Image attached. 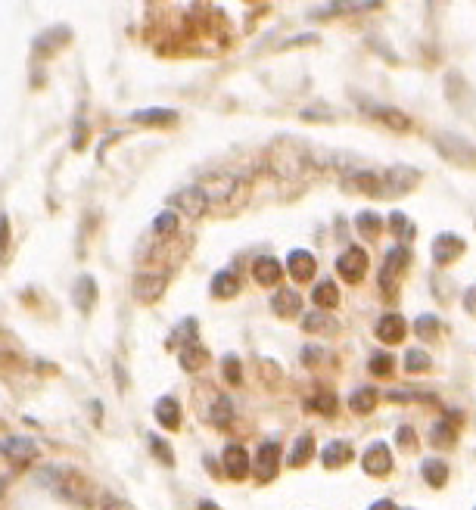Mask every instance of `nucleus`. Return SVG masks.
<instances>
[{
    "label": "nucleus",
    "mask_w": 476,
    "mask_h": 510,
    "mask_svg": "<svg viewBox=\"0 0 476 510\" xmlns=\"http://www.w3.org/2000/svg\"><path fill=\"white\" fill-rule=\"evenodd\" d=\"M153 414H156V420H159V427L162 429H178L181 427V405H178L171 395H162V398L156 401Z\"/></svg>",
    "instance_id": "18"
},
{
    "label": "nucleus",
    "mask_w": 476,
    "mask_h": 510,
    "mask_svg": "<svg viewBox=\"0 0 476 510\" xmlns=\"http://www.w3.org/2000/svg\"><path fill=\"white\" fill-rule=\"evenodd\" d=\"M187 342H197V321L187 318L181 327H175V333L168 336V349H184Z\"/></svg>",
    "instance_id": "32"
},
{
    "label": "nucleus",
    "mask_w": 476,
    "mask_h": 510,
    "mask_svg": "<svg viewBox=\"0 0 476 510\" xmlns=\"http://www.w3.org/2000/svg\"><path fill=\"white\" fill-rule=\"evenodd\" d=\"M414 333H417V340H423V342L439 340V336H442V321H439L436 314H421V318L414 321Z\"/></svg>",
    "instance_id": "28"
},
{
    "label": "nucleus",
    "mask_w": 476,
    "mask_h": 510,
    "mask_svg": "<svg viewBox=\"0 0 476 510\" xmlns=\"http://www.w3.org/2000/svg\"><path fill=\"white\" fill-rule=\"evenodd\" d=\"M436 4H439V0H430V6H436Z\"/></svg>",
    "instance_id": "48"
},
{
    "label": "nucleus",
    "mask_w": 476,
    "mask_h": 510,
    "mask_svg": "<svg viewBox=\"0 0 476 510\" xmlns=\"http://www.w3.org/2000/svg\"><path fill=\"white\" fill-rule=\"evenodd\" d=\"M367 268H371V262H367V253L362 246H349L343 249V255L336 258V274H340L345 283H362L367 277Z\"/></svg>",
    "instance_id": "3"
},
{
    "label": "nucleus",
    "mask_w": 476,
    "mask_h": 510,
    "mask_svg": "<svg viewBox=\"0 0 476 510\" xmlns=\"http://www.w3.org/2000/svg\"><path fill=\"white\" fill-rule=\"evenodd\" d=\"M6 249H10V218L0 212V255H6Z\"/></svg>",
    "instance_id": "45"
},
{
    "label": "nucleus",
    "mask_w": 476,
    "mask_h": 510,
    "mask_svg": "<svg viewBox=\"0 0 476 510\" xmlns=\"http://www.w3.org/2000/svg\"><path fill=\"white\" fill-rule=\"evenodd\" d=\"M175 231H178V212L165 209V212H159L153 218V234L156 236H171Z\"/></svg>",
    "instance_id": "35"
},
{
    "label": "nucleus",
    "mask_w": 476,
    "mask_h": 510,
    "mask_svg": "<svg viewBox=\"0 0 476 510\" xmlns=\"http://www.w3.org/2000/svg\"><path fill=\"white\" fill-rule=\"evenodd\" d=\"M421 184V171L411 165H392L386 175L380 177V196H405Z\"/></svg>",
    "instance_id": "2"
},
{
    "label": "nucleus",
    "mask_w": 476,
    "mask_h": 510,
    "mask_svg": "<svg viewBox=\"0 0 476 510\" xmlns=\"http://www.w3.org/2000/svg\"><path fill=\"white\" fill-rule=\"evenodd\" d=\"M355 227H358V234H362L364 240H377L380 231H383V218H380L377 212L364 209V212L355 215Z\"/></svg>",
    "instance_id": "25"
},
{
    "label": "nucleus",
    "mask_w": 476,
    "mask_h": 510,
    "mask_svg": "<svg viewBox=\"0 0 476 510\" xmlns=\"http://www.w3.org/2000/svg\"><path fill=\"white\" fill-rule=\"evenodd\" d=\"M312 408H317V411H321L324 417H333V414H336V395L327 392V389L317 392L315 398H312Z\"/></svg>",
    "instance_id": "39"
},
{
    "label": "nucleus",
    "mask_w": 476,
    "mask_h": 510,
    "mask_svg": "<svg viewBox=\"0 0 476 510\" xmlns=\"http://www.w3.org/2000/svg\"><path fill=\"white\" fill-rule=\"evenodd\" d=\"M464 249H467L464 236L451 234V231L436 234L432 236V243H430V253H432V262L436 264H454L461 255H464Z\"/></svg>",
    "instance_id": "4"
},
{
    "label": "nucleus",
    "mask_w": 476,
    "mask_h": 510,
    "mask_svg": "<svg viewBox=\"0 0 476 510\" xmlns=\"http://www.w3.org/2000/svg\"><path fill=\"white\" fill-rule=\"evenodd\" d=\"M209 420H212L215 427H227V423L234 420V401H230L227 395H218L212 411H209Z\"/></svg>",
    "instance_id": "31"
},
{
    "label": "nucleus",
    "mask_w": 476,
    "mask_h": 510,
    "mask_svg": "<svg viewBox=\"0 0 476 510\" xmlns=\"http://www.w3.org/2000/svg\"><path fill=\"white\" fill-rule=\"evenodd\" d=\"M421 473H423V483L432 485V488H442L449 483V464H445L442 457H423Z\"/></svg>",
    "instance_id": "19"
},
{
    "label": "nucleus",
    "mask_w": 476,
    "mask_h": 510,
    "mask_svg": "<svg viewBox=\"0 0 476 510\" xmlns=\"http://www.w3.org/2000/svg\"><path fill=\"white\" fill-rule=\"evenodd\" d=\"M389 231L395 234V240H399V243H405L408 236L414 234V227H411V221H408L405 212H392V215H389Z\"/></svg>",
    "instance_id": "36"
},
{
    "label": "nucleus",
    "mask_w": 476,
    "mask_h": 510,
    "mask_svg": "<svg viewBox=\"0 0 476 510\" xmlns=\"http://www.w3.org/2000/svg\"><path fill=\"white\" fill-rule=\"evenodd\" d=\"M362 467L367 476H389L392 470V451L386 442H371L362 455Z\"/></svg>",
    "instance_id": "7"
},
{
    "label": "nucleus",
    "mask_w": 476,
    "mask_h": 510,
    "mask_svg": "<svg viewBox=\"0 0 476 510\" xmlns=\"http://www.w3.org/2000/svg\"><path fill=\"white\" fill-rule=\"evenodd\" d=\"M373 507H377V510H389V507H395V501H373Z\"/></svg>",
    "instance_id": "47"
},
{
    "label": "nucleus",
    "mask_w": 476,
    "mask_h": 510,
    "mask_svg": "<svg viewBox=\"0 0 476 510\" xmlns=\"http://www.w3.org/2000/svg\"><path fill=\"white\" fill-rule=\"evenodd\" d=\"M178 351H181L178 358H181V368H184V370H199V368H203L206 351L199 349V342H187V346L178 349Z\"/></svg>",
    "instance_id": "33"
},
{
    "label": "nucleus",
    "mask_w": 476,
    "mask_h": 510,
    "mask_svg": "<svg viewBox=\"0 0 476 510\" xmlns=\"http://www.w3.org/2000/svg\"><path fill=\"white\" fill-rule=\"evenodd\" d=\"M168 286V274L165 271H140L134 277V299L137 302H156Z\"/></svg>",
    "instance_id": "6"
},
{
    "label": "nucleus",
    "mask_w": 476,
    "mask_h": 510,
    "mask_svg": "<svg viewBox=\"0 0 476 510\" xmlns=\"http://www.w3.org/2000/svg\"><path fill=\"white\" fill-rule=\"evenodd\" d=\"M240 293V277L234 274V271H218V274L212 277V296L218 299H230Z\"/></svg>",
    "instance_id": "24"
},
{
    "label": "nucleus",
    "mask_w": 476,
    "mask_h": 510,
    "mask_svg": "<svg viewBox=\"0 0 476 510\" xmlns=\"http://www.w3.org/2000/svg\"><path fill=\"white\" fill-rule=\"evenodd\" d=\"M147 442H150V451H153V455H156L162 464H168V467L175 464V455L168 451V445H165V439H159V436H147Z\"/></svg>",
    "instance_id": "41"
},
{
    "label": "nucleus",
    "mask_w": 476,
    "mask_h": 510,
    "mask_svg": "<svg viewBox=\"0 0 476 510\" xmlns=\"http://www.w3.org/2000/svg\"><path fill=\"white\" fill-rule=\"evenodd\" d=\"M402 364H405L408 373H421V370H430L432 368V358L423 349H408L405 351V361H402Z\"/></svg>",
    "instance_id": "34"
},
{
    "label": "nucleus",
    "mask_w": 476,
    "mask_h": 510,
    "mask_svg": "<svg viewBox=\"0 0 476 510\" xmlns=\"http://www.w3.org/2000/svg\"><path fill=\"white\" fill-rule=\"evenodd\" d=\"M171 209L175 212H184L187 218H203L206 209H209V193L203 190V187H187V190L175 193L171 196Z\"/></svg>",
    "instance_id": "5"
},
{
    "label": "nucleus",
    "mask_w": 476,
    "mask_h": 510,
    "mask_svg": "<svg viewBox=\"0 0 476 510\" xmlns=\"http://www.w3.org/2000/svg\"><path fill=\"white\" fill-rule=\"evenodd\" d=\"M352 442H345V439H333V442H327L324 445V451H321V467H327V470H340L343 464H349L352 461Z\"/></svg>",
    "instance_id": "14"
},
{
    "label": "nucleus",
    "mask_w": 476,
    "mask_h": 510,
    "mask_svg": "<svg viewBox=\"0 0 476 510\" xmlns=\"http://www.w3.org/2000/svg\"><path fill=\"white\" fill-rule=\"evenodd\" d=\"M221 373H225V380H227L230 386H240L243 383L240 358H237V355H225V361H221Z\"/></svg>",
    "instance_id": "38"
},
{
    "label": "nucleus",
    "mask_w": 476,
    "mask_h": 510,
    "mask_svg": "<svg viewBox=\"0 0 476 510\" xmlns=\"http://www.w3.org/2000/svg\"><path fill=\"white\" fill-rule=\"evenodd\" d=\"M432 149H436L445 162L458 165V168H473L476 165V147L467 137H461V134H451V131L432 134Z\"/></svg>",
    "instance_id": "1"
},
{
    "label": "nucleus",
    "mask_w": 476,
    "mask_h": 510,
    "mask_svg": "<svg viewBox=\"0 0 476 510\" xmlns=\"http://www.w3.org/2000/svg\"><path fill=\"white\" fill-rule=\"evenodd\" d=\"M373 333H377V340H380V342H386V346H395V342L405 340V333H408V321L402 318L399 311H386L383 318L377 321Z\"/></svg>",
    "instance_id": "9"
},
{
    "label": "nucleus",
    "mask_w": 476,
    "mask_h": 510,
    "mask_svg": "<svg viewBox=\"0 0 476 510\" xmlns=\"http://www.w3.org/2000/svg\"><path fill=\"white\" fill-rule=\"evenodd\" d=\"M343 187L345 190H352V193H364V196H380V177L373 175V171H367V168H355L343 181Z\"/></svg>",
    "instance_id": "15"
},
{
    "label": "nucleus",
    "mask_w": 476,
    "mask_h": 510,
    "mask_svg": "<svg viewBox=\"0 0 476 510\" xmlns=\"http://www.w3.org/2000/svg\"><path fill=\"white\" fill-rule=\"evenodd\" d=\"M395 274H399V271L386 268V264H383V271H380V290H383L386 299H395V293H399V280H395Z\"/></svg>",
    "instance_id": "40"
},
{
    "label": "nucleus",
    "mask_w": 476,
    "mask_h": 510,
    "mask_svg": "<svg viewBox=\"0 0 476 510\" xmlns=\"http://www.w3.org/2000/svg\"><path fill=\"white\" fill-rule=\"evenodd\" d=\"M395 442L402 445V448H414V442H417V433L411 427H399L395 429Z\"/></svg>",
    "instance_id": "44"
},
{
    "label": "nucleus",
    "mask_w": 476,
    "mask_h": 510,
    "mask_svg": "<svg viewBox=\"0 0 476 510\" xmlns=\"http://www.w3.org/2000/svg\"><path fill=\"white\" fill-rule=\"evenodd\" d=\"M315 255L308 253V249H293L290 255H286V271H290V277L296 280V283H305V280L315 277Z\"/></svg>",
    "instance_id": "12"
},
{
    "label": "nucleus",
    "mask_w": 476,
    "mask_h": 510,
    "mask_svg": "<svg viewBox=\"0 0 476 510\" xmlns=\"http://www.w3.org/2000/svg\"><path fill=\"white\" fill-rule=\"evenodd\" d=\"M84 137H88V128H84V121H78V134L72 137V143H75V149L84 147Z\"/></svg>",
    "instance_id": "46"
},
{
    "label": "nucleus",
    "mask_w": 476,
    "mask_h": 510,
    "mask_svg": "<svg viewBox=\"0 0 476 510\" xmlns=\"http://www.w3.org/2000/svg\"><path fill=\"white\" fill-rule=\"evenodd\" d=\"M0 455H4L10 464L25 467V464H32L34 457H38V445H34L32 439H19V436H13V439H6L4 445H0Z\"/></svg>",
    "instance_id": "10"
},
{
    "label": "nucleus",
    "mask_w": 476,
    "mask_h": 510,
    "mask_svg": "<svg viewBox=\"0 0 476 510\" xmlns=\"http://www.w3.org/2000/svg\"><path fill=\"white\" fill-rule=\"evenodd\" d=\"M386 398L389 401H421L427 395H421L417 389H392V392H386Z\"/></svg>",
    "instance_id": "43"
},
{
    "label": "nucleus",
    "mask_w": 476,
    "mask_h": 510,
    "mask_svg": "<svg viewBox=\"0 0 476 510\" xmlns=\"http://www.w3.org/2000/svg\"><path fill=\"white\" fill-rule=\"evenodd\" d=\"M271 308H274V314H277V318H296V314L302 311V296L296 290H290V286H284V290L274 293Z\"/></svg>",
    "instance_id": "17"
},
{
    "label": "nucleus",
    "mask_w": 476,
    "mask_h": 510,
    "mask_svg": "<svg viewBox=\"0 0 476 510\" xmlns=\"http://www.w3.org/2000/svg\"><path fill=\"white\" fill-rule=\"evenodd\" d=\"M395 368V358L386 355V351H377V355H371V361H367V370L373 373V377H389Z\"/></svg>",
    "instance_id": "37"
},
{
    "label": "nucleus",
    "mask_w": 476,
    "mask_h": 510,
    "mask_svg": "<svg viewBox=\"0 0 476 510\" xmlns=\"http://www.w3.org/2000/svg\"><path fill=\"white\" fill-rule=\"evenodd\" d=\"M377 398H380V389H373V386H358V389L349 395V408L355 414H371L373 408H377Z\"/></svg>",
    "instance_id": "22"
},
{
    "label": "nucleus",
    "mask_w": 476,
    "mask_h": 510,
    "mask_svg": "<svg viewBox=\"0 0 476 510\" xmlns=\"http://www.w3.org/2000/svg\"><path fill=\"white\" fill-rule=\"evenodd\" d=\"M352 6H355V0H330L324 10H317L315 16L317 19H330V16H336V13H349Z\"/></svg>",
    "instance_id": "42"
},
{
    "label": "nucleus",
    "mask_w": 476,
    "mask_h": 510,
    "mask_svg": "<svg viewBox=\"0 0 476 510\" xmlns=\"http://www.w3.org/2000/svg\"><path fill=\"white\" fill-rule=\"evenodd\" d=\"M137 125H171L178 119L175 109H137L131 116Z\"/></svg>",
    "instance_id": "29"
},
{
    "label": "nucleus",
    "mask_w": 476,
    "mask_h": 510,
    "mask_svg": "<svg viewBox=\"0 0 476 510\" xmlns=\"http://www.w3.org/2000/svg\"><path fill=\"white\" fill-rule=\"evenodd\" d=\"M221 464H225V473L230 479H246L249 476V455L243 445L230 442L225 445V451H221Z\"/></svg>",
    "instance_id": "11"
},
{
    "label": "nucleus",
    "mask_w": 476,
    "mask_h": 510,
    "mask_svg": "<svg viewBox=\"0 0 476 510\" xmlns=\"http://www.w3.org/2000/svg\"><path fill=\"white\" fill-rule=\"evenodd\" d=\"M454 442H458V433H454V427H449V420L432 423V429H430V445H436V448H451Z\"/></svg>",
    "instance_id": "30"
},
{
    "label": "nucleus",
    "mask_w": 476,
    "mask_h": 510,
    "mask_svg": "<svg viewBox=\"0 0 476 510\" xmlns=\"http://www.w3.org/2000/svg\"><path fill=\"white\" fill-rule=\"evenodd\" d=\"M277 461H280V445L277 442H262L256 451V476L262 479V483H268V479L277 473Z\"/></svg>",
    "instance_id": "13"
},
{
    "label": "nucleus",
    "mask_w": 476,
    "mask_h": 510,
    "mask_svg": "<svg viewBox=\"0 0 476 510\" xmlns=\"http://www.w3.org/2000/svg\"><path fill=\"white\" fill-rule=\"evenodd\" d=\"M199 187L209 193V199H212V196H230V193H237V177L218 171V175H206Z\"/></svg>",
    "instance_id": "20"
},
{
    "label": "nucleus",
    "mask_w": 476,
    "mask_h": 510,
    "mask_svg": "<svg viewBox=\"0 0 476 510\" xmlns=\"http://www.w3.org/2000/svg\"><path fill=\"white\" fill-rule=\"evenodd\" d=\"M302 330H305V333H336L340 324L330 318L327 308H317V311H312V314H305V318H302Z\"/></svg>",
    "instance_id": "21"
},
{
    "label": "nucleus",
    "mask_w": 476,
    "mask_h": 510,
    "mask_svg": "<svg viewBox=\"0 0 476 510\" xmlns=\"http://www.w3.org/2000/svg\"><path fill=\"white\" fill-rule=\"evenodd\" d=\"M358 106H362L371 119H377V121H383L386 128H392V131H408L411 128V119L402 109H392V106H383V103H371V100H358Z\"/></svg>",
    "instance_id": "8"
},
{
    "label": "nucleus",
    "mask_w": 476,
    "mask_h": 510,
    "mask_svg": "<svg viewBox=\"0 0 476 510\" xmlns=\"http://www.w3.org/2000/svg\"><path fill=\"white\" fill-rule=\"evenodd\" d=\"M312 302L317 308H327V311H333L336 305H340V290H336L333 280L324 277L321 283H315V293H312Z\"/></svg>",
    "instance_id": "23"
},
{
    "label": "nucleus",
    "mask_w": 476,
    "mask_h": 510,
    "mask_svg": "<svg viewBox=\"0 0 476 510\" xmlns=\"http://www.w3.org/2000/svg\"><path fill=\"white\" fill-rule=\"evenodd\" d=\"M312 457H315V439H312V436H299V439L293 442L286 464H290V467H305Z\"/></svg>",
    "instance_id": "27"
},
{
    "label": "nucleus",
    "mask_w": 476,
    "mask_h": 510,
    "mask_svg": "<svg viewBox=\"0 0 476 510\" xmlns=\"http://www.w3.org/2000/svg\"><path fill=\"white\" fill-rule=\"evenodd\" d=\"M284 274V264L277 262L274 255H258L256 262H252V277H256V283L262 286H274Z\"/></svg>",
    "instance_id": "16"
},
{
    "label": "nucleus",
    "mask_w": 476,
    "mask_h": 510,
    "mask_svg": "<svg viewBox=\"0 0 476 510\" xmlns=\"http://www.w3.org/2000/svg\"><path fill=\"white\" fill-rule=\"evenodd\" d=\"M72 293H75V305L88 314L91 305H93V299H97V283H93V277H88V274L78 277L75 280V290H72Z\"/></svg>",
    "instance_id": "26"
}]
</instances>
